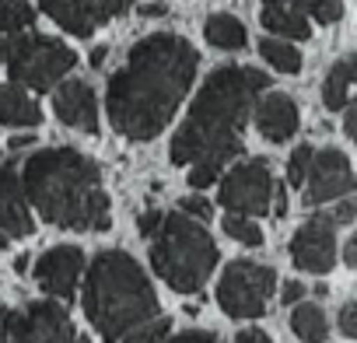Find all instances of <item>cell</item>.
<instances>
[{
    "instance_id": "cell-1",
    "label": "cell",
    "mask_w": 357,
    "mask_h": 343,
    "mask_svg": "<svg viewBox=\"0 0 357 343\" xmlns=\"http://www.w3.org/2000/svg\"><path fill=\"white\" fill-rule=\"evenodd\" d=\"M197 63L200 53L175 32H154L140 39L126 53V63L109 77V123L130 140L158 137L190 95Z\"/></svg>"
},
{
    "instance_id": "cell-2",
    "label": "cell",
    "mask_w": 357,
    "mask_h": 343,
    "mask_svg": "<svg viewBox=\"0 0 357 343\" xmlns=\"http://www.w3.org/2000/svg\"><path fill=\"white\" fill-rule=\"evenodd\" d=\"M266 84L270 77L252 67H221L207 77L186 123L172 137V165L190 168V186L218 183L225 165L242 154V130Z\"/></svg>"
},
{
    "instance_id": "cell-3",
    "label": "cell",
    "mask_w": 357,
    "mask_h": 343,
    "mask_svg": "<svg viewBox=\"0 0 357 343\" xmlns=\"http://www.w3.org/2000/svg\"><path fill=\"white\" fill-rule=\"evenodd\" d=\"M25 200L67 231H109V193L102 186L98 165L74 147H50L25 161L22 168Z\"/></svg>"
},
{
    "instance_id": "cell-4",
    "label": "cell",
    "mask_w": 357,
    "mask_h": 343,
    "mask_svg": "<svg viewBox=\"0 0 357 343\" xmlns=\"http://www.w3.org/2000/svg\"><path fill=\"white\" fill-rule=\"evenodd\" d=\"M84 315L105 343L158 315V294L133 256H126L123 249H109L91 259L84 280Z\"/></svg>"
},
{
    "instance_id": "cell-5",
    "label": "cell",
    "mask_w": 357,
    "mask_h": 343,
    "mask_svg": "<svg viewBox=\"0 0 357 343\" xmlns=\"http://www.w3.org/2000/svg\"><path fill=\"white\" fill-rule=\"evenodd\" d=\"M151 238V266L178 294H197L218 266L211 231L186 214H168Z\"/></svg>"
},
{
    "instance_id": "cell-6",
    "label": "cell",
    "mask_w": 357,
    "mask_h": 343,
    "mask_svg": "<svg viewBox=\"0 0 357 343\" xmlns=\"http://www.w3.org/2000/svg\"><path fill=\"white\" fill-rule=\"evenodd\" d=\"M0 60L8 63L15 84L50 91L60 77H67L77 63V53L50 36H4L0 39Z\"/></svg>"
},
{
    "instance_id": "cell-7",
    "label": "cell",
    "mask_w": 357,
    "mask_h": 343,
    "mask_svg": "<svg viewBox=\"0 0 357 343\" xmlns=\"http://www.w3.org/2000/svg\"><path fill=\"white\" fill-rule=\"evenodd\" d=\"M273 284H277L273 266L235 259L225 266L218 280V305L231 319H259L266 312V301L273 298Z\"/></svg>"
},
{
    "instance_id": "cell-8",
    "label": "cell",
    "mask_w": 357,
    "mask_h": 343,
    "mask_svg": "<svg viewBox=\"0 0 357 343\" xmlns=\"http://www.w3.org/2000/svg\"><path fill=\"white\" fill-rule=\"evenodd\" d=\"M4 343H77L70 315L56 301H32L25 312H0Z\"/></svg>"
},
{
    "instance_id": "cell-9",
    "label": "cell",
    "mask_w": 357,
    "mask_h": 343,
    "mask_svg": "<svg viewBox=\"0 0 357 343\" xmlns=\"http://www.w3.org/2000/svg\"><path fill=\"white\" fill-rule=\"evenodd\" d=\"M270 193H273V176H270V165L263 158H252V161H242L235 165L225 183H221V193H218V204L228 211V214H266L270 211Z\"/></svg>"
},
{
    "instance_id": "cell-10",
    "label": "cell",
    "mask_w": 357,
    "mask_h": 343,
    "mask_svg": "<svg viewBox=\"0 0 357 343\" xmlns=\"http://www.w3.org/2000/svg\"><path fill=\"white\" fill-rule=\"evenodd\" d=\"M336 218L333 214H315L308 218L294 235H291V263L305 273H329L336 263Z\"/></svg>"
},
{
    "instance_id": "cell-11",
    "label": "cell",
    "mask_w": 357,
    "mask_h": 343,
    "mask_svg": "<svg viewBox=\"0 0 357 343\" xmlns=\"http://www.w3.org/2000/svg\"><path fill=\"white\" fill-rule=\"evenodd\" d=\"M39 4L63 32L88 39L98 25L119 18L133 0H39Z\"/></svg>"
},
{
    "instance_id": "cell-12",
    "label": "cell",
    "mask_w": 357,
    "mask_h": 343,
    "mask_svg": "<svg viewBox=\"0 0 357 343\" xmlns=\"http://www.w3.org/2000/svg\"><path fill=\"white\" fill-rule=\"evenodd\" d=\"M354 190V172H350V158L340 147H326L312 154L308 176H305V200L312 207L340 200Z\"/></svg>"
},
{
    "instance_id": "cell-13",
    "label": "cell",
    "mask_w": 357,
    "mask_h": 343,
    "mask_svg": "<svg viewBox=\"0 0 357 343\" xmlns=\"http://www.w3.org/2000/svg\"><path fill=\"white\" fill-rule=\"evenodd\" d=\"M84 270V252L77 245H53L39 263H36V284L50 294V298H74L77 277Z\"/></svg>"
},
{
    "instance_id": "cell-14",
    "label": "cell",
    "mask_w": 357,
    "mask_h": 343,
    "mask_svg": "<svg viewBox=\"0 0 357 343\" xmlns=\"http://www.w3.org/2000/svg\"><path fill=\"white\" fill-rule=\"evenodd\" d=\"M32 228V214H29V200L22 193V176L15 165H0V245H11L18 238H29Z\"/></svg>"
},
{
    "instance_id": "cell-15",
    "label": "cell",
    "mask_w": 357,
    "mask_h": 343,
    "mask_svg": "<svg viewBox=\"0 0 357 343\" xmlns=\"http://www.w3.org/2000/svg\"><path fill=\"white\" fill-rule=\"evenodd\" d=\"M53 112L63 126L81 133H98V98L88 81H67L53 95Z\"/></svg>"
},
{
    "instance_id": "cell-16",
    "label": "cell",
    "mask_w": 357,
    "mask_h": 343,
    "mask_svg": "<svg viewBox=\"0 0 357 343\" xmlns=\"http://www.w3.org/2000/svg\"><path fill=\"white\" fill-rule=\"evenodd\" d=\"M256 126H259V133H263L270 144L291 140L294 130H298V105H294V98H287V95H280V91L266 95V98L256 105Z\"/></svg>"
},
{
    "instance_id": "cell-17",
    "label": "cell",
    "mask_w": 357,
    "mask_h": 343,
    "mask_svg": "<svg viewBox=\"0 0 357 343\" xmlns=\"http://www.w3.org/2000/svg\"><path fill=\"white\" fill-rule=\"evenodd\" d=\"M0 123L4 126H39L43 123V109L18 84H4L0 88Z\"/></svg>"
},
{
    "instance_id": "cell-18",
    "label": "cell",
    "mask_w": 357,
    "mask_h": 343,
    "mask_svg": "<svg viewBox=\"0 0 357 343\" xmlns=\"http://www.w3.org/2000/svg\"><path fill=\"white\" fill-rule=\"evenodd\" d=\"M291 329L294 336H301L305 343H326L329 340V319L322 312V305L315 301H298L291 312Z\"/></svg>"
},
{
    "instance_id": "cell-19",
    "label": "cell",
    "mask_w": 357,
    "mask_h": 343,
    "mask_svg": "<svg viewBox=\"0 0 357 343\" xmlns=\"http://www.w3.org/2000/svg\"><path fill=\"white\" fill-rule=\"evenodd\" d=\"M204 36H207V43L211 46H218V49H228V53H235V49H242L245 46V25L235 18V15H211L207 18V25H204Z\"/></svg>"
},
{
    "instance_id": "cell-20",
    "label": "cell",
    "mask_w": 357,
    "mask_h": 343,
    "mask_svg": "<svg viewBox=\"0 0 357 343\" xmlns=\"http://www.w3.org/2000/svg\"><path fill=\"white\" fill-rule=\"evenodd\" d=\"M266 8L294 11L301 18H315L322 25H336L343 18V0H266Z\"/></svg>"
},
{
    "instance_id": "cell-21",
    "label": "cell",
    "mask_w": 357,
    "mask_h": 343,
    "mask_svg": "<svg viewBox=\"0 0 357 343\" xmlns=\"http://www.w3.org/2000/svg\"><path fill=\"white\" fill-rule=\"evenodd\" d=\"M350 81H354V56H343L322 81V105L326 109H343L350 98Z\"/></svg>"
},
{
    "instance_id": "cell-22",
    "label": "cell",
    "mask_w": 357,
    "mask_h": 343,
    "mask_svg": "<svg viewBox=\"0 0 357 343\" xmlns=\"http://www.w3.org/2000/svg\"><path fill=\"white\" fill-rule=\"evenodd\" d=\"M259 22H263V29L266 32H273V36H284V39H308L312 36V25H308V18H301V15H294V11H280V8H266L263 15H259Z\"/></svg>"
},
{
    "instance_id": "cell-23",
    "label": "cell",
    "mask_w": 357,
    "mask_h": 343,
    "mask_svg": "<svg viewBox=\"0 0 357 343\" xmlns=\"http://www.w3.org/2000/svg\"><path fill=\"white\" fill-rule=\"evenodd\" d=\"M32 22H36V8L29 0H0V36H18L32 29Z\"/></svg>"
},
{
    "instance_id": "cell-24",
    "label": "cell",
    "mask_w": 357,
    "mask_h": 343,
    "mask_svg": "<svg viewBox=\"0 0 357 343\" xmlns=\"http://www.w3.org/2000/svg\"><path fill=\"white\" fill-rule=\"evenodd\" d=\"M259 53H263V60H266L273 70H280V74H298V70H301V53H298L291 43H284V39H263V43H259Z\"/></svg>"
},
{
    "instance_id": "cell-25",
    "label": "cell",
    "mask_w": 357,
    "mask_h": 343,
    "mask_svg": "<svg viewBox=\"0 0 357 343\" xmlns=\"http://www.w3.org/2000/svg\"><path fill=\"white\" fill-rule=\"evenodd\" d=\"M225 231H228L235 242L249 245V249L263 245V228H259L256 221H249L245 214H228V218H225Z\"/></svg>"
},
{
    "instance_id": "cell-26",
    "label": "cell",
    "mask_w": 357,
    "mask_h": 343,
    "mask_svg": "<svg viewBox=\"0 0 357 343\" xmlns=\"http://www.w3.org/2000/svg\"><path fill=\"white\" fill-rule=\"evenodd\" d=\"M312 154H315V147H312V144H301V147H294V154H291V161H287V183H291L294 190H301V183H305V176H308Z\"/></svg>"
},
{
    "instance_id": "cell-27",
    "label": "cell",
    "mask_w": 357,
    "mask_h": 343,
    "mask_svg": "<svg viewBox=\"0 0 357 343\" xmlns=\"http://www.w3.org/2000/svg\"><path fill=\"white\" fill-rule=\"evenodd\" d=\"M168 329H172V319H151L147 326H140V329H133L130 336H126V343H161L165 336H168Z\"/></svg>"
},
{
    "instance_id": "cell-28",
    "label": "cell",
    "mask_w": 357,
    "mask_h": 343,
    "mask_svg": "<svg viewBox=\"0 0 357 343\" xmlns=\"http://www.w3.org/2000/svg\"><path fill=\"white\" fill-rule=\"evenodd\" d=\"M178 214L197 218V221H207V218H211V204H207L204 197H183V200H178Z\"/></svg>"
},
{
    "instance_id": "cell-29",
    "label": "cell",
    "mask_w": 357,
    "mask_h": 343,
    "mask_svg": "<svg viewBox=\"0 0 357 343\" xmlns=\"http://www.w3.org/2000/svg\"><path fill=\"white\" fill-rule=\"evenodd\" d=\"M340 333L350 336V340L357 336V305H354V301H347L343 312H340Z\"/></svg>"
},
{
    "instance_id": "cell-30",
    "label": "cell",
    "mask_w": 357,
    "mask_h": 343,
    "mask_svg": "<svg viewBox=\"0 0 357 343\" xmlns=\"http://www.w3.org/2000/svg\"><path fill=\"white\" fill-rule=\"evenodd\" d=\"M161 221H165V214H161V211H144V214L137 218V228H140V235H147V238H151V235L161 228Z\"/></svg>"
},
{
    "instance_id": "cell-31",
    "label": "cell",
    "mask_w": 357,
    "mask_h": 343,
    "mask_svg": "<svg viewBox=\"0 0 357 343\" xmlns=\"http://www.w3.org/2000/svg\"><path fill=\"white\" fill-rule=\"evenodd\" d=\"M305 294H308V287H305L301 280H287V284H284V291H280L284 305H298V301H305Z\"/></svg>"
},
{
    "instance_id": "cell-32",
    "label": "cell",
    "mask_w": 357,
    "mask_h": 343,
    "mask_svg": "<svg viewBox=\"0 0 357 343\" xmlns=\"http://www.w3.org/2000/svg\"><path fill=\"white\" fill-rule=\"evenodd\" d=\"M172 343H218V336L207 333V329H186V333H178Z\"/></svg>"
},
{
    "instance_id": "cell-33",
    "label": "cell",
    "mask_w": 357,
    "mask_h": 343,
    "mask_svg": "<svg viewBox=\"0 0 357 343\" xmlns=\"http://www.w3.org/2000/svg\"><path fill=\"white\" fill-rule=\"evenodd\" d=\"M235 343H273L263 329H242L238 336H235Z\"/></svg>"
},
{
    "instance_id": "cell-34",
    "label": "cell",
    "mask_w": 357,
    "mask_h": 343,
    "mask_svg": "<svg viewBox=\"0 0 357 343\" xmlns=\"http://www.w3.org/2000/svg\"><path fill=\"white\" fill-rule=\"evenodd\" d=\"M140 15H144V18H165V15H168V4H158V0H154V4H144V8H140Z\"/></svg>"
},
{
    "instance_id": "cell-35",
    "label": "cell",
    "mask_w": 357,
    "mask_h": 343,
    "mask_svg": "<svg viewBox=\"0 0 357 343\" xmlns=\"http://www.w3.org/2000/svg\"><path fill=\"white\" fill-rule=\"evenodd\" d=\"M343 133H347L350 140L357 137V109H354V105L347 109V119H343Z\"/></svg>"
},
{
    "instance_id": "cell-36",
    "label": "cell",
    "mask_w": 357,
    "mask_h": 343,
    "mask_svg": "<svg viewBox=\"0 0 357 343\" xmlns=\"http://www.w3.org/2000/svg\"><path fill=\"white\" fill-rule=\"evenodd\" d=\"M343 263H347V266H357V242H354V238L343 245Z\"/></svg>"
},
{
    "instance_id": "cell-37",
    "label": "cell",
    "mask_w": 357,
    "mask_h": 343,
    "mask_svg": "<svg viewBox=\"0 0 357 343\" xmlns=\"http://www.w3.org/2000/svg\"><path fill=\"white\" fill-rule=\"evenodd\" d=\"M105 56H109V49H105V46H95V49H91V56H88V60H91V67H95V70H98V67H102V63H105Z\"/></svg>"
},
{
    "instance_id": "cell-38",
    "label": "cell",
    "mask_w": 357,
    "mask_h": 343,
    "mask_svg": "<svg viewBox=\"0 0 357 343\" xmlns=\"http://www.w3.org/2000/svg\"><path fill=\"white\" fill-rule=\"evenodd\" d=\"M32 140H36L32 133H25V137H11V140H8V147H15V151H18V147H29Z\"/></svg>"
},
{
    "instance_id": "cell-39",
    "label": "cell",
    "mask_w": 357,
    "mask_h": 343,
    "mask_svg": "<svg viewBox=\"0 0 357 343\" xmlns=\"http://www.w3.org/2000/svg\"><path fill=\"white\" fill-rule=\"evenodd\" d=\"M273 214H277V218L287 214V197H284V190H277V207H273Z\"/></svg>"
},
{
    "instance_id": "cell-40",
    "label": "cell",
    "mask_w": 357,
    "mask_h": 343,
    "mask_svg": "<svg viewBox=\"0 0 357 343\" xmlns=\"http://www.w3.org/2000/svg\"><path fill=\"white\" fill-rule=\"evenodd\" d=\"M29 259H32V256H18V259H15V273H18V277L29 270Z\"/></svg>"
},
{
    "instance_id": "cell-41",
    "label": "cell",
    "mask_w": 357,
    "mask_h": 343,
    "mask_svg": "<svg viewBox=\"0 0 357 343\" xmlns=\"http://www.w3.org/2000/svg\"><path fill=\"white\" fill-rule=\"evenodd\" d=\"M77 343H91V340H88V336H81V340H77Z\"/></svg>"
}]
</instances>
